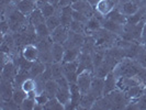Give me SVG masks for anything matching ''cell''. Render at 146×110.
I'll use <instances>...</instances> for the list:
<instances>
[{
    "mask_svg": "<svg viewBox=\"0 0 146 110\" xmlns=\"http://www.w3.org/2000/svg\"><path fill=\"white\" fill-rule=\"evenodd\" d=\"M106 96L108 97V99L111 103L112 109H123V108H126V106L131 101L129 96L126 95L124 91H122V90H120L117 88Z\"/></svg>",
    "mask_w": 146,
    "mask_h": 110,
    "instance_id": "cell-2",
    "label": "cell"
},
{
    "mask_svg": "<svg viewBox=\"0 0 146 110\" xmlns=\"http://www.w3.org/2000/svg\"><path fill=\"white\" fill-rule=\"evenodd\" d=\"M17 50L15 47V39L12 35H10L9 33L6 34V35H2V42H1V52L2 53H7V54H10Z\"/></svg>",
    "mask_w": 146,
    "mask_h": 110,
    "instance_id": "cell-15",
    "label": "cell"
},
{
    "mask_svg": "<svg viewBox=\"0 0 146 110\" xmlns=\"http://www.w3.org/2000/svg\"><path fill=\"white\" fill-rule=\"evenodd\" d=\"M35 32H36V34L38 37H46L51 35V31L48 30V28H47V25H46L45 22L38 24L37 27H35Z\"/></svg>",
    "mask_w": 146,
    "mask_h": 110,
    "instance_id": "cell-32",
    "label": "cell"
},
{
    "mask_svg": "<svg viewBox=\"0 0 146 110\" xmlns=\"http://www.w3.org/2000/svg\"><path fill=\"white\" fill-rule=\"evenodd\" d=\"M68 6H72L70 0H60L59 1L58 8H65V7H68Z\"/></svg>",
    "mask_w": 146,
    "mask_h": 110,
    "instance_id": "cell-42",
    "label": "cell"
},
{
    "mask_svg": "<svg viewBox=\"0 0 146 110\" xmlns=\"http://www.w3.org/2000/svg\"><path fill=\"white\" fill-rule=\"evenodd\" d=\"M144 91H145V86L139 84V85H136V86H133V87L129 88L124 93L129 96V98L131 100H133V99H139V97L144 94Z\"/></svg>",
    "mask_w": 146,
    "mask_h": 110,
    "instance_id": "cell-21",
    "label": "cell"
},
{
    "mask_svg": "<svg viewBox=\"0 0 146 110\" xmlns=\"http://www.w3.org/2000/svg\"><path fill=\"white\" fill-rule=\"evenodd\" d=\"M13 2V0H0V3H1V9L3 10L5 8H7L9 5H11Z\"/></svg>",
    "mask_w": 146,
    "mask_h": 110,
    "instance_id": "cell-43",
    "label": "cell"
},
{
    "mask_svg": "<svg viewBox=\"0 0 146 110\" xmlns=\"http://www.w3.org/2000/svg\"><path fill=\"white\" fill-rule=\"evenodd\" d=\"M52 75H53V79H57L64 76L62 63H52Z\"/></svg>",
    "mask_w": 146,
    "mask_h": 110,
    "instance_id": "cell-34",
    "label": "cell"
},
{
    "mask_svg": "<svg viewBox=\"0 0 146 110\" xmlns=\"http://www.w3.org/2000/svg\"><path fill=\"white\" fill-rule=\"evenodd\" d=\"M69 28H66L64 25H58L55 30H53L51 32V37L54 43H59L64 44L66 42V40L68 39L69 35Z\"/></svg>",
    "mask_w": 146,
    "mask_h": 110,
    "instance_id": "cell-7",
    "label": "cell"
},
{
    "mask_svg": "<svg viewBox=\"0 0 146 110\" xmlns=\"http://www.w3.org/2000/svg\"><path fill=\"white\" fill-rule=\"evenodd\" d=\"M69 30L75 32V33L84 34V33H86V24L82 23V22L73 20V22H72L70 25H69Z\"/></svg>",
    "mask_w": 146,
    "mask_h": 110,
    "instance_id": "cell-31",
    "label": "cell"
},
{
    "mask_svg": "<svg viewBox=\"0 0 146 110\" xmlns=\"http://www.w3.org/2000/svg\"><path fill=\"white\" fill-rule=\"evenodd\" d=\"M15 5H17L18 10L20 12H22L24 15H27V17H29L37 8L36 0H20Z\"/></svg>",
    "mask_w": 146,
    "mask_h": 110,
    "instance_id": "cell-12",
    "label": "cell"
},
{
    "mask_svg": "<svg viewBox=\"0 0 146 110\" xmlns=\"http://www.w3.org/2000/svg\"><path fill=\"white\" fill-rule=\"evenodd\" d=\"M103 89H104V78L98 77V76L94 77L89 94L94 96L96 99H99L103 96Z\"/></svg>",
    "mask_w": 146,
    "mask_h": 110,
    "instance_id": "cell-9",
    "label": "cell"
},
{
    "mask_svg": "<svg viewBox=\"0 0 146 110\" xmlns=\"http://www.w3.org/2000/svg\"><path fill=\"white\" fill-rule=\"evenodd\" d=\"M18 74V67L15 64V62L9 61L6 65L2 67V72H1V78L5 81L15 83V76Z\"/></svg>",
    "mask_w": 146,
    "mask_h": 110,
    "instance_id": "cell-8",
    "label": "cell"
},
{
    "mask_svg": "<svg viewBox=\"0 0 146 110\" xmlns=\"http://www.w3.org/2000/svg\"><path fill=\"white\" fill-rule=\"evenodd\" d=\"M59 1H60V0H48V2H50L51 5H53L55 8H57V9H58Z\"/></svg>",
    "mask_w": 146,
    "mask_h": 110,
    "instance_id": "cell-44",
    "label": "cell"
},
{
    "mask_svg": "<svg viewBox=\"0 0 146 110\" xmlns=\"http://www.w3.org/2000/svg\"><path fill=\"white\" fill-rule=\"evenodd\" d=\"M102 23V28L106 30H108L112 33H115L117 35H122L123 34V31H124V24H121V23H117V22L112 21L110 19H107L106 17L102 18L101 20Z\"/></svg>",
    "mask_w": 146,
    "mask_h": 110,
    "instance_id": "cell-10",
    "label": "cell"
},
{
    "mask_svg": "<svg viewBox=\"0 0 146 110\" xmlns=\"http://www.w3.org/2000/svg\"><path fill=\"white\" fill-rule=\"evenodd\" d=\"M81 53L80 49H67L65 50V54H64V59L62 63H67V62H74L77 61L79 55Z\"/></svg>",
    "mask_w": 146,
    "mask_h": 110,
    "instance_id": "cell-25",
    "label": "cell"
},
{
    "mask_svg": "<svg viewBox=\"0 0 146 110\" xmlns=\"http://www.w3.org/2000/svg\"><path fill=\"white\" fill-rule=\"evenodd\" d=\"M15 90V85L11 81H5L1 78V99L2 100H9L12 99Z\"/></svg>",
    "mask_w": 146,
    "mask_h": 110,
    "instance_id": "cell-16",
    "label": "cell"
},
{
    "mask_svg": "<svg viewBox=\"0 0 146 110\" xmlns=\"http://www.w3.org/2000/svg\"><path fill=\"white\" fill-rule=\"evenodd\" d=\"M57 89H58V84L55 79H50V81H46L45 84V94L48 96L50 98H53L56 96V93H57Z\"/></svg>",
    "mask_w": 146,
    "mask_h": 110,
    "instance_id": "cell-26",
    "label": "cell"
},
{
    "mask_svg": "<svg viewBox=\"0 0 146 110\" xmlns=\"http://www.w3.org/2000/svg\"><path fill=\"white\" fill-rule=\"evenodd\" d=\"M63 64V74L69 81V84H74L77 81V76H78V59L74 62H67V63H62Z\"/></svg>",
    "mask_w": 146,
    "mask_h": 110,
    "instance_id": "cell-4",
    "label": "cell"
},
{
    "mask_svg": "<svg viewBox=\"0 0 146 110\" xmlns=\"http://www.w3.org/2000/svg\"><path fill=\"white\" fill-rule=\"evenodd\" d=\"M18 108H20V106L15 103L13 99L2 100V103H1V109H18Z\"/></svg>",
    "mask_w": 146,
    "mask_h": 110,
    "instance_id": "cell-38",
    "label": "cell"
},
{
    "mask_svg": "<svg viewBox=\"0 0 146 110\" xmlns=\"http://www.w3.org/2000/svg\"><path fill=\"white\" fill-rule=\"evenodd\" d=\"M97 12L102 15H107L113 9V3L110 0H99L96 5Z\"/></svg>",
    "mask_w": 146,
    "mask_h": 110,
    "instance_id": "cell-19",
    "label": "cell"
},
{
    "mask_svg": "<svg viewBox=\"0 0 146 110\" xmlns=\"http://www.w3.org/2000/svg\"><path fill=\"white\" fill-rule=\"evenodd\" d=\"M144 3H145V5H146V0H144Z\"/></svg>",
    "mask_w": 146,
    "mask_h": 110,
    "instance_id": "cell-48",
    "label": "cell"
},
{
    "mask_svg": "<svg viewBox=\"0 0 146 110\" xmlns=\"http://www.w3.org/2000/svg\"><path fill=\"white\" fill-rule=\"evenodd\" d=\"M43 109H50V110H62L65 109V106L59 101L56 97L50 98L48 101L44 105Z\"/></svg>",
    "mask_w": 146,
    "mask_h": 110,
    "instance_id": "cell-28",
    "label": "cell"
},
{
    "mask_svg": "<svg viewBox=\"0 0 146 110\" xmlns=\"http://www.w3.org/2000/svg\"><path fill=\"white\" fill-rule=\"evenodd\" d=\"M45 68H46V64L43 63V62H41L40 59H37L35 62H33V64H32L31 68H30V76L32 78H35L36 76L43 74Z\"/></svg>",
    "mask_w": 146,
    "mask_h": 110,
    "instance_id": "cell-22",
    "label": "cell"
},
{
    "mask_svg": "<svg viewBox=\"0 0 146 110\" xmlns=\"http://www.w3.org/2000/svg\"><path fill=\"white\" fill-rule=\"evenodd\" d=\"M73 19L74 20H76V21H79V22H82V23H87L88 22V18L87 15H85L84 13H81L79 11H77V10H73Z\"/></svg>",
    "mask_w": 146,
    "mask_h": 110,
    "instance_id": "cell-39",
    "label": "cell"
},
{
    "mask_svg": "<svg viewBox=\"0 0 146 110\" xmlns=\"http://www.w3.org/2000/svg\"><path fill=\"white\" fill-rule=\"evenodd\" d=\"M107 19H110L112 21L117 22V23H121V24H125L126 23V15L123 12H120L117 9H112L107 15H104Z\"/></svg>",
    "mask_w": 146,
    "mask_h": 110,
    "instance_id": "cell-23",
    "label": "cell"
},
{
    "mask_svg": "<svg viewBox=\"0 0 146 110\" xmlns=\"http://www.w3.org/2000/svg\"><path fill=\"white\" fill-rule=\"evenodd\" d=\"M101 20H102V18H97V15L95 13L91 18L88 19V22L86 23V31H89V33H92L95 31L101 29L102 28Z\"/></svg>",
    "mask_w": 146,
    "mask_h": 110,
    "instance_id": "cell-18",
    "label": "cell"
},
{
    "mask_svg": "<svg viewBox=\"0 0 146 110\" xmlns=\"http://www.w3.org/2000/svg\"><path fill=\"white\" fill-rule=\"evenodd\" d=\"M87 1H88V2H90L91 5H94V3H96V5H97V2H98L99 0H87Z\"/></svg>",
    "mask_w": 146,
    "mask_h": 110,
    "instance_id": "cell-45",
    "label": "cell"
},
{
    "mask_svg": "<svg viewBox=\"0 0 146 110\" xmlns=\"http://www.w3.org/2000/svg\"><path fill=\"white\" fill-rule=\"evenodd\" d=\"M28 18H29V22L32 25H34V27H37L38 24L44 23V22L46 21V18L44 17V15L41 11V9H38V8H36Z\"/></svg>",
    "mask_w": 146,
    "mask_h": 110,
    "instance_id": "cell-20",
    "label": "cell"
},
{
    "mask_svg": "<svg viewBox=\"0 0 146 110\" xmlns=\"http://www.w3.org/2000/svg\"><path fill=\"white\" fill-rule=\"evenodd\" d=\"M19 1H20V0H13V2H15V3H18Z\"/></svg>",
    "mask_w": 146,
    "mask_h": 110,
    "instance_id": "cell-47",
    "label": "cell"
},
{
    "mask_svg": "<svg viewBox=\"0 0 146 110\" xmlns=\"http://www.w3.org/2000/svg\"><path fill=\"white\" fill-rule=\"evenodd\" d=\"M137 11H139L137 5L132 2V1H127V2L123 3V6H122V12L125 15H132L134 13H136Z\"/></svg>",
    "mask_w": 146,
    "mask_h": 110,
    "instance_id": "cell-30",
    "label": "cell"
},
{
    "mask_svg": "<svg viewBox=\"0 0 146 110\" xmlns=\"http://www.w3.org/2000/svg\"><path fill=\"white\" fill-rule=\"evenodd\" d=\"M85 71L95 73V66H94L91 54L81 52L79 57H78V71H77V73L80 74L81 72H85Z\"/></svg>",
    "mask_w": 146,
    "mask_h": 110,
    "instance_id": "cell-5",
    "label": "cell"
},
{
    "mask_svg": "<svg viewBox=\"0 0 146 110\" xmlns=\"http://www.w3.org/2000/svg\"><path fill=\"white\" fill-rule=\"evenodd\" d=\"M27 97H28V94H27L21 87H15L12 99L20 106V108H21V103H23V100H24Z\"/></svg>",
    "mask_w": 146,
    "mask_h": 110,
    "instance_id": "cell-29",
    "label": "cell"
},
{
    "mask_svg": "<svg viewBox=\"0 0 146 110\" xmlns=\"http://www.w3.org/2000/svg\"><path fill=\"white\" fill-rule=\"evenodd\" d=\"M48 99H50V97L45 94V91H43L42 94H38V95H36V97H35V101H36L37 105L43 106V107H44V105L48 101Z\"/></svg>",
    "mask_w": 146,
    "mask_h": 110,
    "instance_id": "cell-40",
    "label": "cell"
},
{
    "mask_svg": "<svg viewBox=\"0 0 146 110\" xmlns=\"http://www.w3.org/2000/svg\"><path fill=\"white\" fill-rule=\"evenodd\" d=\"M96 100H97V99H96L95 97L88 93V94H85V95H81L79 106H80V108L90 109V108L94 107V103H96Z\"/></svg>",
    "mask_w": 146,
    "mask_h": 110,
    "instance_id": "cell-27",
    "label": "cell"
},
{
    "mask_svg": "<svg viewBox=\"0 0 146 110\" xmlns=\"http://www.w3.org/2000/svg\"><path fill=\"white\" fill-rule=\"evenodd\" d=\"M21 88L25 91V93H27V94H29L30 91L35 90V79H34V78H32V77L27 78L25 81L22 83Z\"/></svg>",
    "mask_w": 146,
    "mask_h": 110,
    "instance_id": "cell-33",
    "label": "cell"
},
{
    "mask_svg": "<svg viewBox=\"0 0 146 110\" xmlns=\"http://www.w3.org/2000/svg\"><path fill=\"white\" fill-rule=\"evenodd\" d=\"M92 75H94V73H91L89 71H85V72H81L80 74H78L76 84L79 87L81 95H85V94L89 93L90 87H91V83H92V78H94Z\"/></svg>",
    "mask_w": 146,
    "mask_h": 110,
    "instance_id": "cell-3",
    "label": "cell"
},
{
    "mask_svg": "<svg viewBox=\"0 0 146 110\" xmlns=\"http://www.w3.org/2000/svg\"><path fill=\"white\" fill-rule=\"evenodd\" d=\"M117 88V78L113 72L109 73L104 77V89H103V96L108 95L111 91L115 90Z\"/></svg>",
    "mask_w": 146,
    "mask_h": 110,
    "instance_id": "cell-14",
    "label": "cell"
},
{
    "mask_svg": "<svg viewBox=\"0 0 146 110\" xmlns=\"http://www.w3.org/2000/svg\"><path fill=\"white\" fill-rule=\"evenodd\" d=\"M65 54V47L63 44L53 43L52 46V57H53V63H62Z\"/></svg>",
    "mask_w": 146,
    "mask_h": 110,
    "instance_id": "cell-17",
    "label": "cell"
},
{
    "mask_svg": "<svg viewBox=\"0 0 146 110\" xmlns=\"http://www.w3.org/2000/svg\"><path fill=\"white\" fill-rule=\"evenodd\" d=\"M77 1H78V0H70V2H72V5H73V3H75V2H77Z\"/></svg>",
    "mask_w": 146,
    "mask_h": 110,
    "instance_id": "cell-46",
    "label": "cell"
},
{
    "mask_svg": "<svg viewBox=\"0 0 146 110\" xmlns=\"http://www.w3.org/2000/svg\"><path fill=\"white\" fill-rule=\"evenodd\" d=\"M46 25H47V28L50 31H53V30H55L58 25H60V15H59V9H57V11L54 13L53 15L51 17H48V18H46Z\"/></svg>",
    "mask_w": 146,
    "mask_h": 110,
    "instance_id": "cell-24",
    "label": "cell"
},
{
    "mask_svg": "<svg viewBox=\"0 0 146 110\" xmlns=\"http://www.w3.org/2000/svg\"><path fill=\"white\" fill-rule=\"evenodd\" d=\"M143 66H141L136 59L124 57L113 69V73L117 76V78L120 77H135L139 69Z\"/></svg>",
    "mask_w": 146,
    "mask_h": 110,
    "instance_id": "cell-1",
    "label": "cell"
},
{
    "mask_svg": "<svg viewBox=\"0 0 146 110\" xmlns=\"http://www.w3.org/2000/svg\"><path fill=\"white\" fill-rule=\"evenodd\" d=\"M41 11H42V13L44 15L45 18H48V17L53 15L57 11V8H55L50 2H47V3H45L43 7L41 8Z\"/></svg>",
    "mask_w": 146,
    "mask_h": 110,
    "instance_id": "cell-35",
    "label": "cell"
},
{
    "mask_svg": "<svg viewBox=\"0 0 146 110\" xmlns=\"http://www.w3.org/2000/svg\"><path fill=\"white\" fill-rule=\"evenodd\" d=\"M85 42V37L84 34H79V33H75L73 31H69V35L68 39L66 40V42L63 45L67 49H80L82 47V44Z\"/></svg>",
    "mask_w": 146,
    "mask_h": 110,
    "instance_id": "cell-6",
    "label": "cell"
},
{
    "mask_svg": "<svg viewBox=\"0 0 146 110\" xmlns=\"http://www.w3.org/2000/svg\"><path fill=\"white\" fill-rule=\"evenodd\" d=\"M141 44L146 49V22L144 24V28L142 31V37H141Z\"/></svg>",
    "mask_w": 146,
    "mask_h": 110,
    "instance_id": "cell-41",
    "label": "cell"
},
{
    "mask_svg": "<svg viewBox=\"0 0 146 110\" xmlns=\"http://www.w3.org/2000/svg\"><path fill=\"white\" fill-rule=\"evenodd\" d=\"M135 59L141 64V66L146 67V49L143 45H142V47H141V50H139V54H137V56H136Z\"/></svg>",
    "mask_w": 146,
    "mask_h": 110,
    "instance_id": "cell-37",
    "label": "cell"
},
{
    "mask_svg": "<svg viewBox=\"0 0 146 110\" xmlns=\"http://www.w3.org/2000/svg\"><path fill=\"white\" fill-rule=\"evenodd\" d=\"M21 55L29 62H35L38 59V49L35 44H27L21 50Z\"/></svg>",
    "mask_w": 146,
    "mask_h": 110,
    "instance_id": "cell-11",
    "label": "cell"
},
{
    "mask_svg": "<svg viewBox=\"0 0 146 110\" xmlns=\"http://www.w3.org/2000/svg\"><path fill=\"white\" fill-rule=\"evenodd\" d=\"M35 105H36L35 98H32V97H29V96H28V97L23 100V103H21V109L33 110L34 107H35Z\"/></svg>",
    "mask_w": 146,
    "mask_h": 110,
    "instance_id": "cell-36",
    "label": "cell"
},
{
    "mask_svg": "<svg viewBox=\"0 0 146 110\" xmlns=\"http://www.w3.org/2000/svg\"><path fill=\"white\" fill-rule=\"evenodd\" d=\"M74 10H77L81 13H84L85 15H87L88 18H91L95 15V11L91 7V3L88 2L87 0H78L77 2H75L72 5Z\"/></svg>",
    "mask_w": 146,
    "mask_h": 110,
    "instance_id": "cell-13",
    "label": "cell"
}]
</instances>
